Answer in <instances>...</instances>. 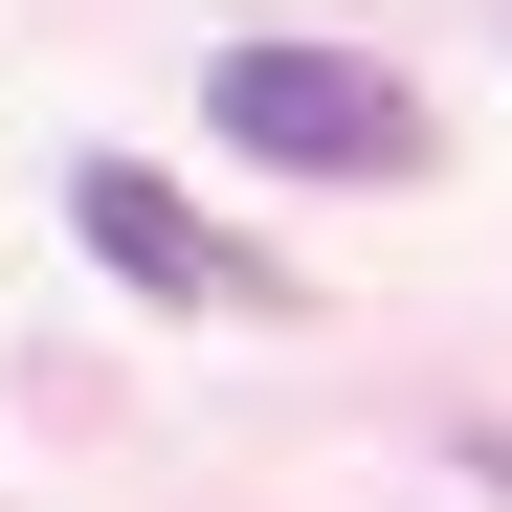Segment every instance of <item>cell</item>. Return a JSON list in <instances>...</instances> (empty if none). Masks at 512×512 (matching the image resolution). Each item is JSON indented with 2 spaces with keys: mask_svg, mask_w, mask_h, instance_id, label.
I'll list each match as a JSON object with an SVG mask.
<instances>
[{
  "mask_svg": "<svg viewBox=\"0 0 512 512\" xmlns=\"http://www.w3.org/2000/svg\"><path fill=\"white\" fill-rule=\"evenodd\" d=\"M67 223H90V268H112V290H156V312H268V268H245L179 179H134V156H90V179H67Z\"/></svg>",
  "mask_w": 512,
  "mask_h": 512,
  "instance_id": "2",
  "label": "cell"
},
{
  "mask_svg": "<svg viewBox=\"0 0 512 512\" xmlns=\"http://www.w3.org/2000/svg\"><path fill=\"white\" fill-rule=\"evenodd\" d=\"M201 112H223V156H268V179H423V156H446L423 90L357 67V45H223Z\"/></svg>",
  "mask_w": 512,
  "mask_h": 512,
  "instance_id": "1",
  "label": "cell"
}]
</instances>
